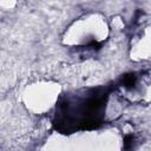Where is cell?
<instances>
[{"mask_svg":"<svg viewBox=\"0 0 151 151\" xmlns=\"http://www.w3.org/2000/svg\"><path fill=\"white\" fill-rule=\"evenodd\" d=\"M136 81H137V77H136V74H133V73L126 74V76H124V78H123V85L126 86V87H133V86L136 85Z\"/></svg>","mask_w":151,"mask_h":151,"instance_id":"6da1fadb","label":"cell"},{"mask_svg":"<svg viewBox=\"0 0 151 151\" xmlns=\"http://www.w3.org/2000/svg\"><path fill=\"white\" fill-rule=\"evenodd\" d=\"M132 143H133V136L132 134L125 136V138H124V147L125 149H130L132 146Z\"/></svg>","mask_w":151,"mask_h":151,"instance_id":"7a4b0ae2","label":"cell"}]
</instances>
